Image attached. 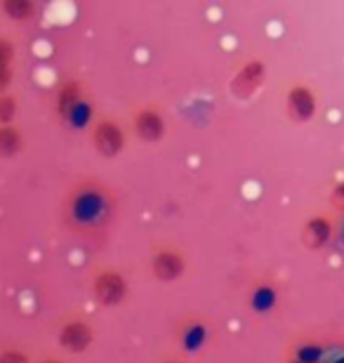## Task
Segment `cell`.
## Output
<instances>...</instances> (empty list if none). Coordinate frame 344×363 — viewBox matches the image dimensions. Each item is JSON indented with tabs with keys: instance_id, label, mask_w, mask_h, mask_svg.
Returning <instances> with one entry per match:
<instances>
[{
	"instance_id": "6da1fadb",
	"label": "cell",
	"mask_w": 344,
	"mask_h": 363,
	"mask_svg": "<svg viewBox=\"0 0 344 363\" xmlns=\"http://www.w3.org/2000/svg\"><path fill=\"white\" fill-rule=\"evenodd\" d=\"M118 213V194L99 177L76 179L62 201V224L85 241H101L113 229Z\"/></svg>"
},
{
	"instance_id": "7a4b0ae2",
	"label": "cell",
	"mask_w": 344,
	"mask_h": 363,
	"mask_svg": "<svg viewBox=\"0 0 344 363\" xmlns=\"http://www.w3.org/2000/svg\"><path fill=\"white\" fill-rule=\"evenodd\" d=\"M90 288H92V297L97 300V304H101V307H106V309L121 307L130 295V283L126 279V274L109 264L94 267Z\"/></svg>"
},
{
	"instance_id": "3957f363",
	"label": "cell",
	"mask_w": 344,
	"mask_h": 363,
	"mask_svg": "<svg viewBox=\"0 0 344 363\" xmlns=\"http://www.w3.org/2000/svg\"><path fill=\"white\" fill-rule=\"evenodd\" d=\"M187 255L177 243L170 241H156L151 245L149 255V272L160 283H172L179 281L187 272Z\"/></svg>"
},
{
	"instance_id": "277c9868",
	"label": "cell",
	"mask_w": 344,
	"mask_h": 363,
	"mask_svg": "<svg viewBox=\"0 0 344 363\" xmlns=\"http://www.w3.org/2000/svg\"><path fill=\"white\" fill-rule=\"evenodd\" d=\"M90 144L101 158H116L128 144V133L123 123L113 116H101L90 128Z\"/></svg>"
},
{
	"instance_id": "5b68a950",
	"label": "cell",
	"mask_w": 344,
	"mask_h": 363,
	"mask_svg": "<svg viewBox=\"0 0 344 363\" xmlns=\"http://www.w3.org/2000/svg\"><path fill=\"white\" fill-rule=\"evenodd\" d=\"M85 81L80 76H67L62 78V83L57 85L55 92V113L62 123L76 125L78 113L85 108Z\"/></svg>"
},
{
	"instance_id": "8992f818",
	"label": "cell",
	"mask_w": 344,
	"mask_h": 363,
	"mask_svg": "<svg viewBox=\"0 0 344 363\" xmlns=\"http://www.w3.org/2000/svg\"><path fill=\"white\" fill-rule=\"evenodd\" d=\"M94 340H97V330L83 316L64 318L57 328V342L69 354H85L94 345Z\"/></svg>"
},
{
	"instance_id": "52a82bcc",
	"label": "cell",
	"mask_w": 344,
	"mask_h": 363,
	"mask_svg": "<svg viewBox=\"0 0 344 363\" xmlns=\"http://www.w3.org/2000/svg\"><path fill=\"white\" fill-rule=\"evenodd\" d=\"M267 81V62L260 57H248L240 67L233 71L229 90L236 99H250Z\"/></svg>"
},
{
	"instance_id": "ba28073f",
	"label": "cell",
	"mask_w": 344,
	"mask_h": 363,
	"mask_svg": "<svg viewBox=\"0 0 344 363\" xmlns=\"http://www.w3.org/2000/svg\"><path fill=\"white\" fill-rule=\"evenodd\" d=\"M318 111V97L316 90L309 83H292L285 90V116L292 123H309Z\"/></svg>"
},
{
	"instance_id": "9c48e42d",
	"label": "cell",
	"mask_w": 344,
	"mask_h": 363,
	"mask_svg": "<svg viewBox=\"0 0 344 363\" xmlns=\"http://www.w3.org/2000/svg\"><path fill=\"white\" fill-rule=\"evenodd\" d=\"M165 113L158 104H142L133 111V133L139 142L156 144L165 137Z\"/></svg>"
},
{
	"instance_id": "30bf717a",
	"label": "cell",
	"mask_w": 344,
	"mask_h": 363,
	"mask_svg": "<svg viewBox=\"0 0 344 363\" xmlns=\"http://www.w3.org/2000/svg\"><path fill=\"white\" fill-rule=\"evenodd\" d=\"M335 236V220L331 213H314L302 222L299 229V241L306 250L316 252L323 250Z\"/></svg>"
},
{
	"instance_id": "8fae6325",
	"label": "cell",
	"mask_w": 344,
	"mask_h": 363,
	"mask_svg": "<svg viewBox=\"0 0 344 363\" xmlns=\"http://www.w3.org/2000/svg\"><path fill=\"white\" fill-rule=\"evenodd\" d=\"M212 340L210 333V323L208 318H199V316H189L182 318L177 325V342L184 354H196L201 350H206L208 342Z\"/></svg>"
},
{
	"instance_id": "7c38bea8",
	"label": "cell",
	"mask_w": 344,
	"mask_h": 363,
	"mask_svg": "<svg viewBox=\"0 0 344 363\" xmlns=\"http://www.w3.org/2000/svg\"><path fill=\"white\" fill-rule=\"evenodd\" d=\"M26 147V133L19 125H0V158H17Z\"/></svg>"
},
{
	"instance_id": "4fadbf2b",
	"label": "cell",
	"mask_w": 344,
	"mask_h": 363,
	"mask_svg": "<svg viewBox=\"0 0 344 363\" xmlns=\"http://www.w3.org/2000/svg\"><path fill=\"white\" fill-rule=\"evenodd\" d=\"M0 12L10 21L26 24V21H31L35 17L38 7H35L33 0H3V3H0Z\"/></svg>"
},
{
	"instance_id": "5bb4252c",
	"label": "cell",
	"mask_w": 344,
	"mask_h": 363,
	"mask_svg": "<svg viewBox=\"0 0 344 363\" xmlns=\"http://www.w3.org/2000/svg\"><path fill=\"white\" fill-rule=\"evenodd\" d=\"M17 113H19L17 94H12V92L0 94V125H12Z\"/></svg>"
},
{
	"instance_id": "9a60e30c",
	"label": "cell",
	"mask_w": 344,
	"mask_h": 363,
	"mask_svg": "<svg viewBox=\"0 0 344 363\" xmlns=\"http://www.w3.org/2000/svg\"><path fill=\"white\" fill-rule=\"evenodd\" d=\"M17 57V45L10 35H0V67L12 69V62Z\"/></svg>"
},
{
	"instance_id": "2e32d148",
	"label": "cell",
	"mask_w": 344,
	"mask_h": 363,
	"mask_svg": "<svg viewBox=\"0 0 344 363\" xmlns=\"http://www.w3.org/2000/svg\"><path fill=\"white\" fill-rule=\"evenodd\" d=\"M0 363H33L31 354L19 350V347H5L0 350Z\"/></svg>"
},
{
	"instance_id": "e0dca14e",
	"label": "cell",
	"mask_w": 344,
	"mask_h": 363,
	"mask_svg": "<svg viewBox=\"0 0 344 363\" xmlns=\"http://www.w3.org/2000/svg\"><path fill=\"white\" fill-rule=\"evenodd\" d=\"M12 69H7V67H0V94H5V92H10V85H12Z\"/></svg>"
},
{
	"instance_id": "ac0fdd59",
	"label": "cell",
	"mask_w": 344,
	"mask_h": 363,
	"mask_svg": "<svg viewBox=\"0 0 344 363\" xmlns=\"http://www.w3.org/2000/svg\"><path fill=\"white\" fill-rule=\"evenodd\" d=\"M333 203H335V206L344 208V179L338 182V184H335V189H333Z\"/></svg>"
},
{
	"instance_id": "d6986e66",
	"label": "cell",
	"mask_w": 344,
	"mask_h": 363,
	"mask_svg": "<svg viewBox=\"0 0 344 363\" xmlns=\"http://www.w3.org/2000/svg\"><path fill=\"white\" fill-rule=\"evenodd\" d=\"M158 363H187L184 357H165V359H160Z\"/></svg>"
},
{
	"instance_id": "ffe728a7",
	"label": "cell",
	"mask_w": 344,
	"mask_h": 363,
	"mask_svg": "<svg viewBox=\"0 0 344 363\" xmlns=\"http://www.w3.org/2000/svg\"><path fill=\"white\" fill-rule=\"evenodd\" d=\"M35 363H67V361L60 359V357H43L40 361H35Z\"/></svg>"
},
{
	"instance_id": "44dd1931",
	"label": "cell",
	"mask_w": 344,
	"mask_h": 363,
	"mask_svg": "<svg viewBox=\"0 0 344 363\" xmlns=\"http://www.w3.org/2000/svg\"><path fill=\"white\" fill-rule=\"evenodd\" d=\"M285 363H306V361L297 359V357H288V359H285Z\"/></svg>"
}]
</instances>
